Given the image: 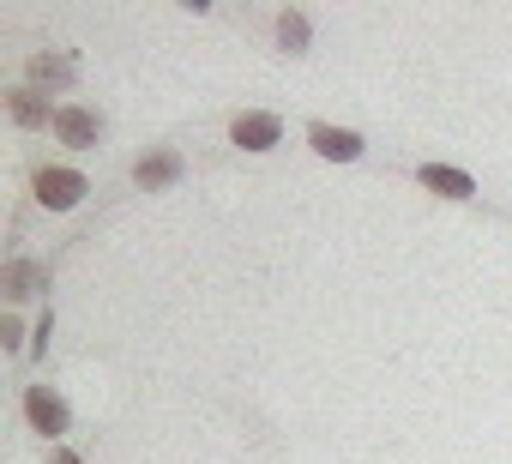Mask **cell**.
Instances as JSON below:
<instances>
[{"label":"cell","mask_w":512,"mask_h":464,"mask_svg":"<svg viewBox=\"0 0 512 464\" xmlns=\"http://www.w3.org/2000/svg\"><path fill=\"white\" fill-rule=\"evenodd\" d=\"M31 193H37V205H49V211H67V205H79V193H85V175H79V169H37Z\"/></svg>","instance_id":"6da1fadb"},{"label":"cell","mask_w":512,"mask_h":464,"mask_svg":"<svg viewBox=\"0 0 512 464\" xmlns=\"http://www.w3.org/2000/svg\"><path fill=\"white\" fill-rule=\"evenodd\" d=\"M25 416H31L37 434H49V440L61 446V434H67V404H61L49 386H25Z\"/></svg>","instance_id":"7a4b0ae2"},{"label":"cell","mask_w":512,"mask_h":464,"mask_svg":"<svg viewBox=\"0 0 512 464\" xmlns=\"http://www.w3.org/2000/svg\"><path fill=\"white\" fill-rule=\"evenodd\" d=\"M278 133H284V121L266 115V109H247V115H235V127H229V139H235L241 151H272Z\"/></svg>","instance_id":"3957f363"},{"label":"cell","mask_w":512,"mask_h":464,"mask_svg":"<svg viewBox=\"0 0 512 464\" xmlns=\"http://www.w3.org/2000/svg\"><path fill=\"white\" fill-rule=\"evenodd\" d=\"M55 139H61V145H73V151H91V145L103 139V121H97L91 109L67 103V109H55Z\"/></svg>","instance_id":"277c9868"},{"label":"cell","mask_w":512,"mask_h":464,"mask_svg":"<svg viewBox=\"0 0 512 464\" xmlns=\"http://www.w3.org/2000/svg\"><path fill=\"white\" fill-rule=\"evenodd\" d=\"M49 284V272L37 266V260H13L7 272H0V290H7V302H25V296H37Z\"/></svg>","instance_id":"5b68a950"},{"label":"cell","mask_w":512,"mask_h":464,"mask_svg":"<svg viewBox=\"0 0 512 464\" xmlns=\"http://www.w3.org/2000/svg\"><path fill=\"white\" fill-rule=\"evenodd\" d=\"M416 175H422V187H434V193H446V199H470V193H476V181H470L464 169H452V163H422Z\"/></svg>","instance_id":"8992f818"},{"label":"cell","mask_w":512,"mask_h":464,"mask_svg":"<svg viewBox=\"0 0 512 464\" xmlns=\"http://www.w3.org/2000/svg\"><path fill=\"white\" fill-rule=\"evenodd\" d=\"M308 139H314V151H320V157H332V163H350V157H362V139H356L350 127H314Z\"/></svg>","instance_id":"52a82bcc"},{"label":"cell","mask_w":512,"mask_h":464,"mask_svg":"<svg viewBox=\"0 0 512 464\" xmlns=\"http://www.w3.org/2000/svg\"><path fill=\"white\" fill-rule=\"evenodd\" d=\"M7 109H13V121H19V127H55L49 103H43L37 91H25V85H19V91H7Z\"/></svg>","instance_id":"ba28073f"},{"label":"cell","mask_w":512,"mask_h":464,"mask_svg":"<svg viewBox=\"0 0 512 464\" xmlns=\"http://www.w3.org/2000/svg\"><path fill=\"white\" fill-rule=\"evenodd\" d=\"M133 175H139V187H169V181L181 175V157H175V151H157V157H139V169H133Z\"/></svg>","instance_id":"9c48e42d"},{"label":"cell","mask_w":512,"mask_h":464,"mask_svg":"<svg viewBox=\"0 0 512 464\" xmlns=\"http://www.w3.org/2000/svg\"><path fill=\"white\" fill-rule=\"evenodd\" d=\"M31 79H37V85H73L79 67H73L67 55H31Z\"/></svg>","instance_id":"30bf717a"},{"label":"cell","mask_w":512,"mask_h":464,"mask_svg":"<svg viewBox=\"0 0 512 464\" xmlns=\"http://www.w3.org/2000/svg\"><path fill=\"white\" fill-rule=\"evenodd\" d=\"M278 43H284L290 55H302V49H308V19H302V13H278Z\"/></svg>","instance_id":"8fae6325"},{"label":"cell","mask_w":512,"mask_h":464,"mask_svg":"<svg viewBox=\"0 0 512 464\" xmlns=\"http://www.w3.org/2000/svg\"><path fill=\"white\" fill-rule=\"evenodd\" d=\"M19 338H25V326L7 314V320H0V344H7V350H19Z\"/></svg>","instance_id":"7c38bea8"},{"label":"cell","mask_w":512,"mask_h":464,"mask_svg":"<svg viewBox=\"0 0 512 464\" xmlns=\"http://www.w3.org/2000/svg\"><path fill=\"white\" fill-rule=\"evenodd\" d=\"M49 464H85V458H79V452H67V446H55V452H49Z\"/></svg>","instance_id":"4fadbf2b"}]
</instances>
